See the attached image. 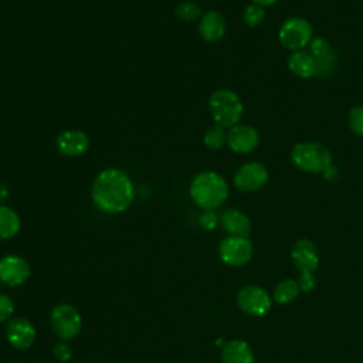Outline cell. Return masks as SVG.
<instances>
[{"mask_svg": "<svg viewBox=\"0 0 363 363\" xmlns=\"http://www.w3.org/2000/svg\"><path fill=\"white\" fill-rule=\"evenodd\" d=\"M91 199L104 213L118 214L129 208L135 199V186L121 169L108 167L96 174L91 186Z\"/></svg>", "mask_w": 363, "mask_h": 363, "instance_id": "6da1fadb", "label": "cell"}, {"mask_svg": "<svg viewBox=\"0 0 363 363\" xmlns=\"http://www.w3.org/2000/svg\"><path fill=\"white\" fill-rule=\"evenodd\" d=\"M189 193L191 200L203 210H216L228 197V183L220 173L206 170L191 179Z\"/></svg>", "mask_w": 363, "mask_h": 363, "instance_id": "7a4b0ae2", "label": "cell"}, {"mask_svg": "<svg viewBox=\"0 0 363 363\" xmlns=\"http://www.w3.org/2000/svg\"><path fill=\"white\" fill-rule=\"evenodd\" d=\"M210 115L214 122L223 128L238 125L244 113V105L240 96L231 89H217L208 99Z\"/></svg>", "mask_w": 363, "mask_h": 363, "instance_id": "3957f363", "label": "cell"}, {"mask_svg": "<svg viewBox=\"0 0 363 363\" xmlns=\"http://www.w3.org/2000/svg\"><path fill=\"white\" fill-rule=\"evenodd\" d=\"M291 162L306 173H322L332 164L330 152L318 142H299L291 152Z\"/></svg>", "mask_w": 363, "mask_h": 363, "instance_id": "277c9868", "label": "cell"}, {"mask_svg": "<svg viewBox=\"0 0 363 363\" xmlns=\"http://www.w3.org/2000/svg\"><path fill=\"white\" fill-rule=\"evenodd\" d=\"M50 325L61 340H71L81 332L82 318L72 305L60 303L50 313Z\"/></svg>", "mask_w": 363, "mask_h": 363, "instance_id": "5b68a950", "label": "cell"}, {"mask_svg": "<svg viewBox=\"0 0 363 363\" xmlns=\"http://www.w3.org/2000/svg\"><path fill=\"white\" fill-rule=\"evenodd\" d=\"M279 43L286 48L294 51L303 50L308 44H311L313 38V30L309 21L302 17H291L288 18L279 28L278 33Z\"/></svg>", "mask_w": 363, "mask_h": 363, "instance_id": "8992f818", "label": "cell"}, {"mask_svg": "<svg viewBox=\"0 0 363 363\" xmlns=\"http://www.w3.org/2000/svg\"><path fill=\"white\" fill-rule=\"evenodd\" d=\"M218 255L223 262L231 267L247 264L252 255V245L247 237H227L218 245Z\"/></svg>", "mask_w": 363, "mask_h": 363, "instance_id": "52a82bcc", "label": "cell"}, {"mask_svg": "<svg viewBox=\"0 0 363 363\" xmlns=\"http://www.w3.org/2000/svg\"><path fill=\"white\" fill-rule=\"evenodd\" d=\"M234 186L241 191H257L268 182V170L259 162H248L234 173Z\"/></svg>", "mask_w": 363, "mask_h": 363, "instance_id": "ba28073f", "label": "cell"}, {"mask_svg": "<svg viewBox=\"0 0 363 363\" xmlns=\"http://www.w3.org/2000/svg\"><path fill=\"white\" fill-rule=\"evenodd\" d=\"M237 302L241 311L251 316H262L271 308V298L267 291L255 285L244 286L238 292Z\"/></svg>", "mask_w": 363, "mask_h": 363, "instance_id": "9c48e42d", "label": "cell"}, {"mask_svg": "<svg viewBox=\"0 0 363 363\" xmlns=\"http://www.w3.org/2000/svg\"><path fill=\"white\" fill-rule=\"evenodd\" d=\"M259 145V133L250 125L238 123L227 132V146L238 155H245L257 149Z\"/></svg>", "mask_w": 363, "mask_h": 363, "instance_id": "30bf717a", "label": "cell"}, {"mask_svg": "<svg viewBox=\"0 0 363 363\" xmlns=\"http://www.w3.org/2000/svg\"><path fill=\"white\" fill-rule=\"evenodd\" d=\"M30 277L28 262L18 255H6L0 259V281L9 286H20Z\"/></svg>", "mask_w": 363, "mask_h": 363, "instance_id": "8fae6325", "label": "cell"}, {"mask_svg": "<svg viewBox=\"0 0 363 363\" xmlns=\"http://www.w3.org/2000/svg\"><path fill=\"white\" fill-rule=\"evenodd\" d=\"M57 150L68 157H78L88 152L89 138L79 129L62 130L55 139Z\"/></svg>", "mask_w": 363, "mask_h": 363, "instance_id": "7c38bea8", "label": "cell"}, {"mask_svg": "<svg viewBox=\"0 0 363 363\" xmlns=\"http://www.w3.org/2000/svg\"><path fill=\"white\" fill-rule=\"evenodd\" d=\"M35 329L26 318H11L6 325V337L9 343L16 349H27L35 340Z\"/></svg>", "mask_w": 363, "mask_h": 363, "instance_id": "4fadbf2b", "label": "cell"}, {"mask_svg": "<svg viewBox=\"0 0 363 363\" xmlns=\"http://www.w3.org/2000/svg\"><path fill=\"white\" fill-rule=\"evenodd\" d=\"M311 54L316 61V75L329 77L333 74L336 67V52L332 48L330 43L323 37L312 38L311 41Z\"/></svg>", "mask_w": 363, "mask_h": 363, "instance_id": "5bb4252c", "label": "cell"}, {"mask_svg": "<svg viewBox=\"0 0 363 363\" xmlns=\"http://www.w3.org/2000/svg\"><path fill=\"white\" fill-rule=\"evenodd\" d=\"M291 258L301 272H313L319 264L318 250L315 244L306 238H302L294 244Z\"/></svg>", "mask_w": 363, "mask_h": 363, "instance_id": "9a60e30c", "label": "cell"}, {"mask_svg": "<svg viewBox=\"0 0 363 363\" xmlns=\"http://www.w3.org/2000/svg\"><path fill=\"white\" fill-rule=\"evenodd\" d=\"M225 28L227 24L223 14L216 10H210L200 17L199 33L207 43H217L221 40L225 34Z\"/></svg>", "mask_w": 363, "mask_h": 363, "instance_id": "2e32d148", "label": "cell"}, {"mask_svg": "<svg viewBox=\"0 0 363 363\" xmlns=\"http://www.w3.org/2000/svg\"><path fill=\"white\" fill-rule=\"evenodd\" d=\"M220 223L223 228L233 237H248L251 231L250 218L237 208H228L221 213Z\"/></svg>", "mask_w": 363, "mask_h": 363, "instance_id": "e0dca14e", "label": "cell"}, {"mask_svg": "<svg viewBox=\"0 0 363 363\" xmlns=\"http://www.w3.org/2000/svg\"><path fill=\"white\" fill-rule=\"evenodd\" d=\"M289 71L298 78H312L316 75V61L306 50L294 51L288 58Z\"/></svg>", "mask_w": 363, "mask_h": 363, "instance_id": "ac0fdd59", "label": "cell"}, {"mask_svg": "<svg viewBox=\"0 0 363 363\" xmlns=\"http://www.w3.org/2000/svg\"><path fill=\"white\" fill-rule=\"evenodd\" d=\"M221 362L223 363H252L254 354L247 342L234 339L224 343L221 349Z\"/></svg>", "mask_w": 363, "mask_h": 363, "instance_id": "d6986e66", "label": "cell"}, {"mask_svg": "<svg viewBox=\"0 0 363 363\" xmlns=\"http://www.w3.org/2000/svg\"><path fill=\"white\" fill-rule=\"evenodd\" d=\"M21 227L18 214L9 206L0 204V240L13 238Z\"/></svg>", "mask_w": 363, "mask_h": 363, "instance_id": "ffe728a7", "label": "cell"}, {"mask_svg": "<svg viewBox=\"0 0 363 363\" xmlns=\"http://www.w3.org/2000/svg\"><path fill=\"white\" fill-rule=\"evenodd\" d=\"M298 294H299L298 282H295L294 279H285L277 285L274 291V298L278 303H289L298 296Z\"/></svg>", "mask_w": 363, "mask_h": 363, "instance_id": "44dd1931", "label": "cell"}, {"mask_svg": "<svg viewBox=\"0 0 363 363\" xmlns=\"http://www.w3.org/2000/svg\"><path fill=\"white\" fill-rule=\"evenodd\" d=\"M203 142L204 145L211 149V150H218L221 149L225 143H227V132L225 128L220 126V125H213L210 126L203 136Z\"/></svg>", "mask_w": 363, "mask_h": 363, "instance_id": "7402d4cb", "label": "cell"}, {"mask_svg": "<svg viewBox=\"0 0 363 363\" xmlns=\"http://www.w3.org/2000/svg\"><path fill=\"white\" fill-rule=\"evenodd\" d=\"M176 16L182 21H194L199 17H201V9L197 3L184 0V1L179 3V6L176 7Z\"/></svg>", "mask_w": 363, "mask_h": 363, "instance_id": "603a6c76", "label": "cell"}, {"mask_svg": "<svg viewBox=\"0 0 363 363\" xmlns=\"http://www.w3.org/2000/svg\"><path fill=\"white\" fill-rule=\"evenodd\" d=\"M265 10L262 6L251 3L242 11V20L248 27H257L264 21Z\"/></svg>", "mask_w": 363, "mask_h": 363, "instance_id": "cb8c5ba5", "label": "cell"}, {"mask_svg": "<svg viewBox=\"0 0 363 363\" xmlns=\"http://www.w3.org/2000/svg\"><path fill=\"white\" fill-rule=\"evenodd\" d=\"M347 122L353 133L363 136V105H356L352 108L347 116Z\"/></svg>", "mask_w": 363, "mask_h": 363, "instance_id": "d4e9b609", "label": "cell"}, {"mask_svg": "<svg viewBox=\"0 0 363 363\" xmlns=\"http://www.w3.org/2000/svg\"><path fill=\"white\" fill-rule=\"evenodd\" d=\"M218 221L220 217L214 210H203V213L199 216V223L204 230H214Z\"/></svg>", "mask_w": 363, "mask_h": 363, "instance_id": "484cf974", "label": "cell"}, {"mask_svg": "<svg viewBox=\"0 0 363 363\" xmlns=\"http://www.w3.org/2000/svg\"><path fill=\"white\" fill-rule=\"evenodd\" d=\"M14 313V302L10 296L0 294V323L10 320L11 315Z\"/></svg>", "mask_w": 363, "mask_h": 363, "instance_id": "4316f807", "label": "cell"}, {"mask_svg": "<svg viewBox=\"0 0 363 363\" xmlns=\"http://www.w3.org/2000/svg\"><path fill=\"white\" fill-rule=\"evenodd\" d=\"M54 354H55V357H57L58 360L67 362V360H69L71 356H72L71 346L62 340V342H60V343H57V345L54 346Z\"/></svg>", "mask_w": 363, "mask_h": 363, "instance_id": "83f0119b", "label": "cell"}, {"mask_svg": "<svg viewBox=\"0 0 363 363\" xmlns=\"http://www.w3.org/2000/svg\"><path fill=\"white\" fill-rule=\"evenodd\" d=\"M298 286L303 292L312 291L313 286H315V279H313L312 272H301V277H299V281H298Z\"/></svg>", "mask_w": 363, "mask_h": 363, "instance_id": "f1b7e54d", "label": "cell"}, {"mask_svg": "<svg viewBox=\"0 0 363 363\" xmlns=\"http://www.w3.org/2000/svg\"><path fill=\"white\" fill-rule=\"evenodd\" d=\"M322 174H323V179H325L326 182H329V183L336 182V180L339 179V170H337V167L333 166V164L328 166V167L322 172Z\"/></svg>", "mask_w": 363, "mask_h": 363, "instance_id": "f546056e", "label": "cell"}, {"mask_svg": "<svg viewBox=\"0 0 363 363\" xmlns=\"http://www.w3.org/2000/svg\"><path fill=\"white\" fill-rule=\"evenodd\" d=\"M9 194H10L9 187L6 184L0 183V204H4V201L9 199Z\"/></svg>", "mask_w": 363, "mask_h": 363, "instance_id": "4dcf8cb0", "label": "cell"}, {"mask_svg": "<svg viewBox=\"0 0 363 363\" xmlns=\"http://www.w3.org/2000/svg\"><path fill=\"white\" fill-rule=\"evenodd\" d=\"M278 0H252V3H255V4H259V6H262V7H265V6H272V4H275Z\"/></svg>", "mask_w": 363, "mask_h": 363, "instance_id": "1f68e13d", "label": "cell"}]
</instances>
